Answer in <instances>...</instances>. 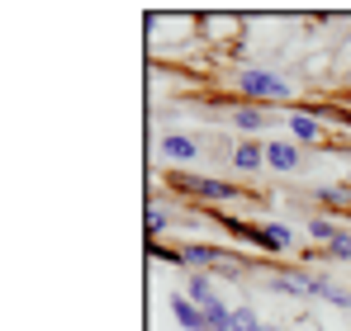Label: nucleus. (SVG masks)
<instances>
[{"label":"nucleus","mask_w":351,"mask_h":331,"mask_svg":"<svg viewBox=\"0 0 351 331\" xmlns=\"http://www.w3.org/2000/svg\"><path fill=\"white\" fill-rule=\"evenodd\" d=\"M237 85H242L247 95H261V100H285V95H290V85H285L280 76H271V71H256V66H247V71L237 76Z\"/></svg>","instance_id":"f257e3e1"},{"label":"nucleus","mask_w":351,"mask_h":331,"mask_svg":"<svg viewBox=\"0 0 351 331\" xmlns=\"http://www.w3.org/2000/svg\"><path fill=\"white\" fill-rule=\"evenodd\" d=\"M171 185L190 189V194H199V199H233V194H237L233 185H223V180H195V175H176Z\"/></svg>","instance_id":"f03ea898"},{"label":"nucleus","mask_w":351,"mask_h":331,"mask_svg":"<svg viewBox=\"0 0 351 331\" xmlns=\"http://www.w3.org/2000/svg\"><path fill=\"white\" fill-rule=\"evenodd\" d=\"M266 166L294 170V166H299V147H290V142H266Z\"/></svg>","instance_id":"7ed1b4c3"},{"label":"nucleus","mask_w":351,"mask_h":331,"mask_svg":"<svg viewBox=\"0 0 351 331\" xmlns=\"http://www.w3.org/2000/svg\"><path fill=\"white\" fill-rule=\"evenodd\" d=\"M199 313H204V327H209V331H233V313H228L219 298H209Z\"/></svg>","instance_id":"20e7f679"},{"label":"nucleus","mask_w":351,"mask_h":331,"mask_svg":"<svg viewBox=\"0 0 351 331\" xmlns=\"http://www.w3.org/2000/svg\"><path fill=\"white\" fill-rule=\"evenodd\" d=\"M162 152H167L171 161H195V157H199V147H195V137H180V133H171V137L162 142Z\"/></svg>","instance_id":"39448f33"},{"label":"nucleus","mask_w":351,"mask_h":331,"mask_svg":"<svg viewBox=\"0 0 351 331\" xmlns=\"http://www.w3.org/2000/svg\"><path fill=\"white\" fill-rule=\"evenodd\" d=\"M233 161H237V170H256V166L266 161V147H256V142H242L233 152Z\"/></svg>","instance_id":"423d86ee"},{"label":"nucleus","mask_w":351,"mask_h":331,"mask_svg":"<svg viewBox=\"0 0 351 331\" xmlns=\"http://www.w3.org/2000/svg\"><path fill=\"white\" fill-rule=\"evenodd\" d=\"M171 313H176V317H180L190 331H209V327H204V313H199V308H190L185 298H171Z\"/></svg>","instance_id":"0eeeda50"},{"label":"nucleus","mask_w":351,"mask_h":331,"mask_svg":"<svg viewBox=\"0 0 351 331\" xmlns=\"http://www.w3.org/2000/svg\"><path fill=\"white\" fill-rule=\"evenodd\" d=\"M256 241H266V246H290V227H285V222H271V227L256 232Z\"/></svg>","instance_id":"6e6552de"},{"label":"nucleus","mask_w":351,"mask_h":331,"mask_svg":"<svg viewBox=\"0 0 351 331\" xmlns=\"http://www.w3.org/2000/svg\"><path fill=\"white\" fill-rule=\"evenodd\" d=\"M180 256H185V261H199V265H214V261H228V256H223V251H214V246H185Z\"/></svg>","instance_id":"1a4fd4ad"},{"label":"nucleus","mask_w":351,"mask_h":331,"mask_svg":"<svg viewBox=\"0 0 351 331\" xmlns=\"http://www.w3.org/2000/svg\"><path fill=\"white\" fill-rule=\"evenodd\" d=\"M290 128H294V137H304V142H313V137H318V118H308V114H294Z\"/></svg>","instance_id":"9d476101"},{"label":"nucleus","mask_w":351,"mask_h":331,"mask_svg":"<svg viewBox=\"0 0 351 331\" xmlns=\"http://www.w3.org/2000/svg\"><path fill=\"white\" fill-rule=\"evenodd\" d=\"M233 331H266V327L252 317V308H237V313H233Z\"/></svg>","instance_id":"9b49d317"},{"label":"nucleus","mask_w":351,"mask_h":331,"mask_svg":"<svg viewBox=\"0 0 351 331\" xmlns=\"http://www.w3.org/2000/svg\"><path fill=\"white\" fill-rule=\"evenodd\" d=\"M190 293H195V303L204 308L209 298H214V289H209V279H190Z\"/></svg>","instance_id":"f8f14e48"},{"label":"nucleus","mask_w":351,"mask_h":331,"mask_svg":"<svg viewBox=\"0 0 351 331\" xmlns=\"http://www.w3.org/2000/svg\"><path fill=\"white\" fill-rule=\"evenodd\" d=\"M308 237H313V241H332L337 232H332V222H308Z\"/></svg>","instance_id":"ddd939ff"},{"label":"nucleus","mask_w":351,"mask_h":331,"mask_svg":"<svg viewBox=\"0 0 351 331\" xmlns=\"http://www.w3.org/2000/svg\"><path fill=\"white\" fill-rule=\"evenodd\" d=\"M233 118H237V128H261V114L256 109H237Z\"/></svg>","instance_id":"4468645a"},{"label":"nucleus","mask_w":351,"mask_h":331,"mask_svg":"<svg viewBox=\"0 0 351 331\" xmlns=\"http://www.w3.org/2000/svg\"><path fill=\"white\" fill-rule=\"evenodd\" d=\"M162 227H167V213L152 204V209H147V232H162Z\"/></svg>","instance_id":"2eb2a0df"},{"label":"nucleus","mask_w":351,"mask_h":331,"mask_svg":"<svg viewBox=\"0 0 351 331\" xmlns=\"http://www.w3.org/2000/svg\"><path fill=\"white\" fill-rule=\"evenodd\" d=\"M332 251H337V256H351V232H337V237H332Z\"/></svg>","instance_id":"dca6fc26"},{"label":"nucleus","mask_w":351,"mask_h":331,"mask_svg":"<svg viewBox=\"0 0 351 331\" xmlns=\"http://www.w3.org/2000/svg\"><path fill=\"white\" fill-rule=\"evenodd\" d=\"M266 331H271V327H266Z\"/></svg>","instance_id":"f3484780"}]
</instances>
